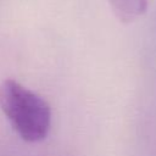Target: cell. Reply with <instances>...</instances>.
<instances>
[{"label": "cell", "instance_id": "obj_1", "mask_svg": "<svg viewBox=\"0 0 156 156\" xmlns=\"http://www.w3.org/2000/svg\"><path fill=\"white\" fill-rule=\"evenodd\" d=\"M0 108L15 132L27 143L46 138L51 126V108L48 101L15 79L0 83Z\"/></svg>", "mask_w": 156, "mask_h": 156}, {"label": "cell", "instance_id": "obj_2", "mask_svg": "<svg viewBox=\"0 0 156 156\" xmlns=\"http://www.w3.org/2000/svg\"><path fill=\"white\" fill-rule=\"evenodd\" d=\"M112 12L122 23H132L147 10V0H108Z\"/></svg>", "mask_w": 156, "mask_h": 156}]
</instances>
